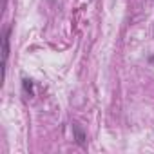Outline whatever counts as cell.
<instances>
[{"label": "cell", "instance_id": "cell-1", "mask_svg": "<svg viewBox=\"0 0 154 154\" xmlns=\"http://www.w3.org/2000/svg\"><path fill=\"white\" fill-rule=\"evenodd\" d=\"M9 36H11V27H6L4 36H2V67H4V76H6V65H8V58H9Z\"/></svg>", "mask_w": 154, "mask_h": 154}, {"label": "cell", "instance_id": "cell-2", "mask_svg": "<svg viewBox=\"0 0 154 154\" xmlns=\"http://www.w3.org/2000/svg\"><path fill=\"white\" fill-rule=\"evenodd\" d=\"M72 138H74V141L78 143L80 147H85L87 145V134L82 129V125L76 123V122H72Z\"/></svg>", "mask_w": 154, "mask_h": 154}, {"label": "cell", "instance_id": "cell-3", "mask_svg": "<svg viewBox=\"0 0 154 154\" xmlns=\"http://www.w3.org/2000/svg\"><path fill=\"white\" fill-rule=\"evenodd\" d=\"M22 87H24V93H26L29 98L35 94V93H33V82H31L29 78H24V80H22Z\"/></svg>", "mask_w": 154, "mask_h": 154}]
</instances>
